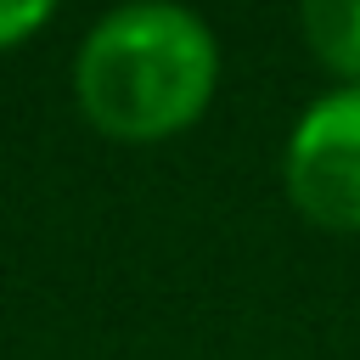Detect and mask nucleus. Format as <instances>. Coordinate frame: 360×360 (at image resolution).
Segmentation results:
<instances>
[{"mask_svg": "<svg viewBox=\"0 0 360 360\" xmlns=\"http://www.w3.org/2000/svg\"><path fill=\"white\" fill-rule=\"evenodd\" d=\"M219 84L214 28L169 0H135L90 22L73 56V96L96 135L152 146L191 129Z\"/></svg>", "mask_w": 360, "mask_h": 360, "instance_id": "nucleus-1", "label": "nucleus"}, {"mask_svg": "<svg viewBox=\"0 0 360 360\" xmlns=\"http://www.w3.org/2000/svg\"><path fill=\"white\" fill-rule=\"evenodd\" d=\"M287 202L321 231H360V90L309 101L281 152Z\"/></svg>", "mask_w": 360, "mask_h": 360, "instance_id": "nucleus-2", "label": "nucleus"}, {"mask_svg": "<svg viewBox=\"0 0 360 360\" xmlns=\"http://www.w3.org/2000/svg\"><path fill=\"white\" fill-rule=\"evenodd\" d=\"M298 28L326 73L343 79V90H360V0H309L298 11Z\"/></svg>", "mask_w": 360, "mask_h": 360, "instance_id": "nucleus-3", "label": "nucleus"}, {"mask_svg": "<svg viewBox=\"0 0 360 360\" xmlns=\"http://www.w3.org/2000/svg\"><path fill=\"white\" fill-rule=\"evenodd\" d=\"M45 22H51V6L45 0H0V51L28 45Z\"/></svg>", "mask_w": 360, "mask_h": 360, "instance_id": "nucleus-4", "label": "nucleus"}]
</instances>
